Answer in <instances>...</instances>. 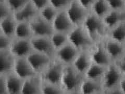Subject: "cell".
<instances>
[{
    "label": "cell",
    "instance_id": "obj_11",
    "mask_svg": "<svg viewBox=\"0 0 125 94\" xmlns=\"http://www.w3.org/2000/svg\"><path fill=\"white\" fill-rule=\"evenodd\" d=\"M79 51L70 43H68L55 53L54 58L65 65H72L75 61Z\"/></svg>",
    "mask_w": 125,
    "mask_h": 94
},
{
    "label": "cell",
    "instance_id": "obj_43",
    "mask_svg": "<svg viewBox=\"0 0 125 94\" xmlns=\"http://www.w3.org/2000/svg\"><path fill=\"white\" fill-rule=\"evenodd\" d=\"M6 0H0V2H4Z\"/></svg>",
    "mask_w": 125,
    "mask_h": 94
},
{
    "label": "cell",
    "instance_id": "obj_15",
    "mask_svg": "<svg viewBox=\"0 0 125 94\" xmlns=\"http://www.w3.org/2000/svg\"><path fill=\"white\" fill-rule=\"evenodd\" d=\"M27 58L35 73L37 75H40L48 66L53 58L33 51Z\"/></svg>",
    "mask_w": 125,
    "mask_h": 94
},
{
    "label": "cell",
    "instance_id": "obj_48",
    "mask_svg": "<svg viewBox=\"0 0 125 94\" xmlns=\"http://www.w3.org/2000/svg\"></svg>",
    "mask_w": 125,
    "mask_h": 94
},
{
    "label": "cell",
    "instance_id": "obj_4",
    "mask_svg": "<svg viewBox=\"0 0 125 94\" xmlns=\"http://www.w3.org/2000/svg\"><path fill=\"white\" fill-rule=\"evenodd\" d=\"M65 65L54 57L40 75L42 81L45 83L61 86Z\"/></svg>",
    "mask_w": 125,
    "mask_h": 94
},
{
    "label": "cell",
    "instance_id": "obj_22",
    "mask_svg": "<svg viewBox=\"0 0 125 94\" xmlns=\"http://www.w3.org/2000/svg\"><path fill=\"white\" fill-rule=\"evenodd\" d=\"M8 94H21L23 80L13 73L5 76Z\"/></svg>",
    "mask_w": 125,
    "mask_h": 94
},
{
    "label": "cell",
    "instance_id": "obj_36",
    "mask_svg": "<svg viewBox=\"0 0 125 94\" xmlns=\"http://www.w3.org/2000/svg\"><path fill=\"white\" fill-rule=\"evenodd\" d=\"M30 2L38 12L50 4V0H30Z\"/></svg>",
    "mask_w": 125,
    "mask_h": 94
},
{
    "label": "cell",
    "instance_id": "obj_29",
    "mask_svg": "<svg viewBox=\"0 0 125 94\" xmlns=\"http://www.w3.org/2000/svg\"><path fill=\"white\" fill-rule=\"evenodd\" d=\"M58 11H58L50 4L49 5L39 12V15L46 21L52 24Z\"/></svg>",
    "mask_w": 125,
    "mask_h": 94
},
{
    "label": "cell",
    "instance_id": "obj_35",
    "mask_svg": "<svg viewBox=\"0 0 125 94\" xmlns=\"http://www.w3.org/2000/svg\"><path fill=\"white\" fill-rule=\"evenodd\" d=\"M111 10H125V0H106Z\"/></svg>",
    "mask_w": 125,
    "mask_h": 94
},
{
    "label": "cell",
    "instance_id": "obj_45",
    "mask_svg": "<svg viewBox=\"0 0 125 94\" xmlns=\"http://www.w3.org/2000/svg\"><path fill=\"white\" fill-rule=\"evenodd\" d=\"M2 34V31H1V26H0V34Z\"/></svg>",
    "mask_w": 125,
    "mask_h": 94
},
{
    "label": "cell",
    "instance_id": "obj_40",
    "mask_svg": "<svg viewBox=\"0 0 125 94\" xmlns=\"http://www.w3.org/2000/svg\"><path fill=\"white\" fill-rule=\"evenodd\" d=\"M104 93L105 94H125L118 87L109 90L106 92H104Z\"/></svg>",
    "mask_w": 125,
    "mask_h": 94
},
{
    "label": "cell",
    "instance_id": "obj_20",
    "mask_svg": "<svg viewBox=\"0 0 125 94\" xmlns=\"http://www.w3.org/2000/svg\"><path fill=\"white\" fill-rule=\"evenodd\" d=\"M42 81L36 75L23 81L21 94H39L41 92Z\"/></svg>",
    "mask_w": 125,
    "mask_h": 94
},
{
    "label": "cell",
    "instance_id": "obj_14",
    "mask_svg": "<svg viewBox=\"0 0 125 94\" xmlns=\"http://www.w3.org/2000/svg\"><path fill=\"white\" fill-rule=\"evenodd\" d=\"M54 31L68 34L75 27L65 10L59 11L52 23Z\"/></svg>",
    "mask_w": 125,
    "mask_h": 94
},
{
    "label": "cell",
    "instance_id": "obj_33",
    "mask_svg": "<svg viewBox=\"0 0 125 94\" xmlns=\"http://www.w3.org/2000/svg\"><path fill=\"white\" fill-rule=\"evenodd\" d=\"M12 39L3 34H0V51L9 50Z\"/></svg>",
    "mask_w": 125,
    "mask_h": 94
},
{
    "label": "cell",
    "instance_id": "obj_1",
    "mask_svg": "<svg viewBox=\"0 0 125 94\" xmlns=\"http://www.w3.org/2000/svg\"><path fill=\"white\" fill-rule=\"evenodd\" d=\"M93 42L102 41L107 36L108 30L103 18L91 13H89L83 24Z\"/></svg>",
    "mask_w": 125,
    "mask_h": 94
},
{
    "label": "cell",
    "instance_id": "obj_19",
    "mask_svg": "<svg viewBox=\"0 0 125 94\" xmlns=\"http://www.w3.org/2000/svg\"><path fill=\"white\" fill-rule=\"evenodd\" d=\"M103 20L108 31L125 21V10H111L103 18Z\"/></svg>",
    "mask_w": 125,
    "mask_h": 94
},
{
    "label": "cell",
    "instance_id": "obj_17",
    "mask_svg": "<svg viewBox=\"0 0 125 94\" xmlns=\"http://www.w3.org/2000/svg\"><path fill=\"white\" fill-rule=\"evenodd\" d=\"M92 63V58L89 50L79 51L72 65L78 72L84 75L85 72Z\"/></svg>",
    "mask_w": 125,
    "mask_h": 94
},
{
    "label": "cell",
    "instance_id": "obj_7",
    "mask_svg": "<svg viewBox=\"0 0 125 94\" xmlns=\"http://www.w3.org/2000/svg\"><path fill=\"white\" fill-rule=\"evenodd\" d=\"M65 11L75 26L83 25L90 12L85 9L77 0H73Z\"/></svg>",
    "mask_w": 125,
    "mask_h": 94
},
{
    "label": "cell",
    "instance_id": "obj_16",
    "mask_svg": "<svg viewBox=\"0 0 125 94\" xmlns=\"http://www.w3.org/2000/svg\"><path fill=\"white\" fill-rule=\"evenodd\" d=\"M38 14V11L29 1L21 9L14 12L13 16L17 22H30Z\"/></svg>",
    "mask_w": 125,
    "mask_h": 94
},
{
    "label": "cell",
    "instance_id": "obj_42",
    "mask_svg": "<svg viewBox=\"0 0 125 94\" xmlns=\"http://www.w3.org/2000/svg\"><path fill=\"white\" fill-rule=\"evenodd\" d=\"M64 94H81L79 91H73V92H65Z\"/></svg>",
    "mask_w": 125,
    "mask_h": 94
},
{
    "label": "cell",
    "instance_id": "obj_26",
    "mask_svg": "<svg viewBox=\"0 0 125 94\" xmlns=\"http://www.w3.org/2000/svg\"><path fill=\"white\" fill-rule=\"evenodd\" d=\"M111 11L106 0H95L90 12L101 18H103Z\"/></svg>",
    "mask_w": 125,
    "mask_h": 94
},
{
    "label": "cell",
    "instance_id": "obj_13",
    "mask_svg": "<svg viewBox=\"0 0 125 94\" xmlns=\"http://www.w3.org/2000/svg\"><path fill=\"white\" fill-rule=\"evenodd\" d=\"M105 48L112 62H114L125 55L124 44L107 36L103 40Z\"/></svg>",
    "mask_w": 125,
    "mask_h": 94
},
{
    "label": "cell",
    "instance_id": "obj_31",
    "mask_svg": "<svg viewBox=\"0 0 125 94\" xmlns=\"http://www.w3.org/2000/svg\"><path fill=\"white\" fill-rule=\"evenodd\" d=\"M30 0H6L5 2L13 13L21 9Z\"/></svg>",
    "mask_w": 125,
    "mask_h": 94
},
{
    "label": "cell",
    "instance_id": "obj_28",
    "mask_svg": "<svg viewBox=\"0 0 125 94\" xmlns=\"http://www.w3.org/2000/svg\"><path fill=\"white\" fill-rule=\"evenodd\" d=\"M50 38L55 51L69 43L68 34H67L54 31Z\"/></svg>",
    "mask_w": 125,
    "mask_h": 94
},
{
    "label": "cell",
    "instance_id": "obj_34",
    "mask_svg": "<svg viewBox=\"0 0 125 94\" xmlns=\"http://www.w3.org/2000/svg\"><path fill=\"white\" fill-rule=\"evenodd\" d=\"M12 14V11L5 2H0V22Z\"/></svg>",
    "mask_w": 125,
    "mask_h": 94
},
{
    "label": "cell",
    "instance_id": "obj_21",
    "mask_svg": "<svg viewBox=\"0 0 125 94\" xmlns=\"http://www.w3.org/2000/svg\"><path fill=\"white\" fill-rule=\"evenodd\" d=\"M79 91L81 94H101L104 92L101 82L88 80L85 77Z\"/></svg>",
    "mask_w": 125,
    "mask_h": 94
},
{
    "label": "cell",
    "instance_id": "obj_41",
    "mask_svg": "<svg viewBox=\"0 0 125 94\" xmlns=\"http://www.w3.org/2000/svg\"><path fill=\"white\" fill-rule=\"evenodd\" d=\"M118 87L125 94V77H123L119 84Z\"/></svg>",
    "mask_w": 125,
    "mask_h": 94
},
{
    "label": "cell",
    "instance_id": "obj_23",
    "mask_svg": "<svg viewBox=\"0 0 125 94\" xmlns=\"http://www.w3.org/2000/svg\"><path fill=\"white\" fill-rule=\"evenodd\" d=\"M106 66L92 63L85 72L84 77L88 80L101 82Z\"/></svg>",
    "mask_w": 125,
    "mask_h": 94
},
{
    "label": "cell",
    "instance_id": "obj_30",
    "mask_svg": "<svg viewBox=\"0 0 125 94\" xmlns=\"http://www.w3.org/2000/svg\"><path fill=\"white\" fill-rule=\"evenodd\" d=\"M41 93L43 94H64L65 91L61 85L47 83L42 81Z\"/></svg>",
    "mask_w": 125,
    "mask_h": 94
},
{
    "label": "cell",
    "instance_id": "obj_3",
    "mask_svg": "<svg viewBox=\"0 0 125 94\" xmlns=\"http://www.w3.org/2000/svg\"><path fill=\"white\" fill-rule=\"evenodd\" d=\"M70 44L79 51L89 50L93 44V41L83 25L75 26L68 34Z\"/></svg>",
    "mask_w": 125,
    "mask_h": 94
},
{
    "label": "cell",
    "instance_id": "obj_39",
    "mask_svg": "<svg viewBox=\"0 0 125 94\" xmlns=\"http://www.w3.org/2000/svg\"><path fill=\"white\" fill-rule=\"evenodd\" d=\"M85 9L90 12L95 0H77Z\"/></svg>",
    "mask_w": 125,
    "mask_h": 94
},
{
    "label": "cell",
    "instance_id": "obj_44",
    "mask_svg": "<svg viewBox=\"0 0 125 94\" xmlns=\"http://www.w3.org/2000/svg\"><path fill=\"white\" fill-rule=\"evenodd\" d=\"M124 49H125V42L124 43Z\"/></svg>",
    "mask_w": 125,
    "mask_h": 94
},
{
    "label": "cell",
    "instance_id": "obj_37",
    "mask_svg": "<svg viewBox=\"0 0 125 94\" xmlns=\"http://www.w3.org/2000/svg\"><path fill=\"white\" fill-rule=\"evenodd\" d=\"M123 77H125V55L114 62Z\"/></svg>",
    "mask_w": 125,
    "mask_h": 94
},
{
    "label": "cell",
    "instance_id": "obj_25",
    "mask_svg": "<svg viewBox=\"0 0 125 94\" xmlns=\"http://www.w3.org/2000/svg\"><path fill=\"white\" fill-rule=\"evenodd\" d=\"M33 34L29 22H17L16 28L14 38L31 39Z\"/></svg>",
    "mask_w": 125,
    "mask_h": 94
},
{
    "label": "cell",
    "instance_id": "obj_46",
    "mask_svg": "<svg viewBox=\"0 0 125 94\" xmlns=\"http://www.w3.org/2000/svg\"><path fill=\"white\" fill-rule=\"evenodd\" d=\"M101 94H105V93H104V92L103 93H102Z\"/></svg>",
    "mask_w": 125,
    "mask_h": 94
},
{
    "label": "cell",
    "instance_id": "obj_6",
    "mask_svg": "<svg viewBox=\"0 0 125 94\" xmlns=\"http://www.w3.org/2000/svg\"><path fill=\"white\" fill-rule=\"evenodd\" d=\"M9 51L15 59L27 58L33 51L31 39L13 38Z\"/></svg>",
    "mask_w": 125,
    "mask_h": 94
},
{
    "label": "cell",
    "instance_id": "obj_27",
    "mask_svg": "<svg viewBox=\"0 0 125 94\" xmlns=\"http://www.w3.org/2000/svg\"><path fill=\"white\" fill-rule=\"evenodd\" d=\"M107 36L124 44L125 42V21L109 30Z\"/></svg>",
    "mask_w": 125,
    "mask_h": 94
},
{
    "label": "cell",
    "instance_id": "obj_18",
    "mask_svg": "<svg viewBox=\"0 0 125 94\" xmlns=\"http://www.w3.org/2000/svg\"><path fill=\"white\" fill-rule=\"evenodd\" d=\"M15 61L9 50L0 51V75L6 76L13 73Z\"/></svg>",
    "mask_w": 125,
    "mask_h": 94
},
{
    "label": "cell",
    "instance_id": "obj_32",
    "mask_svg": "<svg viewBox=\"0 0 125 94\" xmlns=\"http://www.w3.org/2000/svg\"><path fill=\"white\" fill-rule=\"evenodd\" d=\"M73 0H50V4L58 11L65 10Z\"/></svg>",
    "mask_w": 125,
    "mask_h": 94
},
{
    "label": "cell",
    "instance_id": "obj_12",
    "mask_svg": "<svg viewBox=\"0 0 125 94\" xmlns=\"http://www.w3.org/2000/svg\"><path fill=\"white\" fill-rule=\"evenodd\" d=\"M13 73L23 81L38 75L34 71L27 58L15 59Z\"/></svg>",
    "mask_w": 125,
    "mask_h": 94
},
{
    "label": "cell",
    "instance_id": "obj_9",
    "mask_svg": "<svg viewBox=\"0 0 125 94\" xmlns=\"http://www.w3.org/2000/svg\"><path fill=\"white\" fill-rule=\"evenodd\" d=\"M89 51L94 63L106 66L112 63L105 48L103 40L94 42Z\"/></svg>",
    "mask_w": 125,
    "mask_h": 94
},
{
    "label": "cell",
    "instance_id": "obj_8",
    "mask_svg": "<svg viewBox=\"0 0 125 94\" xmlns=\"http://www.w3.org/2000/svg\"><path fill=\"white\" fill-rule=\"evenodd\" d=\"M29 23L33 37H50L54 31L52 24L44 20L39 14Z\"/></svg>",
    "mask_w": 125,
    "mask_h": 94
},
{
    "label": "cell",
    "instance_id": "obj_2",
    "mask_svg": "<svg viewBox=\"0 0 125 94\" xmlns=\"http://www.w3.org/2000/svg\"><path fill=\"white\" fill-rule=\"evenodd\" d=\"M84 79V75L72 65H65L61 81V86L65 92L79 91Z\"/></svg>",
    "mask_w": 125,
    "mask_h": 94
},
{
    "label": "cell",
    "instance_id": "obj_24",
    "mask_svg": "<svg viewBox=\"0 0 125 94\" xmlns=\"http://www.w3.org/2000/svg\"><path fill=\"white\" fill-rule=\"evenodd\" d=\"M17 22L13 17V14L0 22L2 33L11 38H14Z\"/></svg>",
    "mask_w": 125,
    "mask_h": 94
},
{
    "label": "cell",
    "instance_id": "obj_5",
    "mask_svg": "<svg viewBox=\"0 0 125 94\" xmlns=\"http://www.w3.org/2000/svg\"><path fill=\"white\" fill-rule=\"evenodd\" d=\"M123 76L114 62L108 65L101 80L104 91L106 92L118 87Z\"/></svg>",
    "mask_w": 125,
    "mask_h": 94
},
{
    "label": "cell",
    "instance_id": "obj_10",
    "mask_svg": "<svg viewBox=\"0 0 125 94\" xmlns=\"http://www.w3.org/2000/svg\"><path fill=\"white\" fill-rule=\"evenodd\" d=\"M50 37H33L31 38V42L33 51L42 53L51 58H54L55 50Z\"/></svg>",
    "mask_w": 125,
    "mask_h": 94
},
{
    "label": "cell",
    "instance_id": "obj_47",
    "mask_svg": "<svg viewBox=\"0 0 125 94\" xmlns=\"http://www.w3.org/2000/svg\"><path fill=\"white\" fill-rule=\"evenodd\" d=\"M42 94V93H41H41H40V94Z\"/></svg>",
    "mask_w": 125,
    "mask_h": 94
},
{
    "label": "cell",
    "instance_id": "obj_38",
    "mask_svg": "<svg viewBox=\"0 0 125 94\" xmlns=\"http://www.w3.org/2000/svg\"><path fill=\"white\" fill-rule=\"evenodd\" d=\"M0 94H8L5 76L0 75Z\"/></svg>",
    "mask_w": 125,
    "mask_h": 94
}]
</instances>
